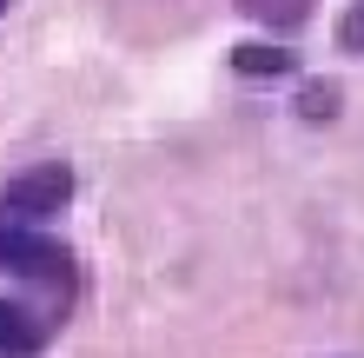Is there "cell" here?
I'll list each match as a JSON object with an SVG mask.
<instances>
[{"instance_id": "obj_1", "label": "cell", "mask_w": 364, "mask_h": 358, "mask_svg": "<svg viewBox=\"0 0 364 358\" xmlns=\"http://www.w3.org/2000/svg\"><path fill=\"white\" fill-rule=\"evenodd\" d=\"M0 279L40 285L60 312H73V299H80V259H73L53 233H40V226L0 219Z\"/></svg>"}, {"instance_id": "obj_2", "label": "cell", "mask_w": 364, "mask_h": 358, "mask_svg": "<svg viewBox=\"0 0 364 358\" xmlns=\"http://www.w3.org/2000/svg\"><path fill=\"white\" fill-rule=\"evenodd\" d=\"M73 166L67 159H33V166H20L14 179H0V219H14V226H47L53 213H67L73 206Z\"/></svg>"}, {"instance_id": "obj_3", "label": "cell", "mask_w": 364, "mask_h": 358, "mask_svg": "<svg viewBox=\"0 0 364 358\" xmlns=\"http://www.w3.org/2000/svg\"><path fill=\"white\" fill-rule=\"evenodd\" d=\"M67 325L60 305H27V299H0V358H40L53 345V332Z\"/></svg>"}, {"instance_id": "obj_4", "label": "cell", "mask_w": 364, "mask_h": 358, "mask_svg": "<svg viewBox=\"0 0 364 358\" xmlns=\"http://www.w3.org/2000/svg\"><path fill=\"white\" fill-rule=\"evenodd\" d=\"M232 73H239V80H291L298 53L272 47V40H245V47H232Z\"/></svg>"}, {"instance_id": "obj_5", "label": "cell", "mask_w": 364, "mask_h": 358, "mask_svg": "<svg viewBox=\"0 0 364 358\" xmlns=\"http://www.w3.org/2000/svg\"><path fill=\"white\" fill-rule=\"evenodd\" d=\"M252 27H265V33H298L305 20L318 14V0H232Z\"/></svg>"}, {"instance_id": "obj_6", "label": "cell", "mask_w": 364, "mask_h": 358, "mask_svg": "<svg viewBox=\"0 0 364 358\" xmlns=\"http://www.w3.org/2000/svg\"><path fill=\"white\" fill-rule=\"evenodd\" d=\"M298 120H311V126L338 120V87L331 80H305V87H298Z\"/></svg>"}, {"instance_id": "obj_7", "label": "cell", "mask_w": 364, "mask_h": 358, "mask_svg": "<svg viewBox=\"0 0 364 358\" xmlns=\"http://www.w3.org/2000/svg\"><path fill=\"white\" fill-rule=\"evenodd\" d=\"M338 53L364 60V0H351V7L338 14Z\"/></svg>"}, {"instance_id": "obj_8", "label": "cell", "mask_w": 364, "mask_h": 358, "mask_svg": "<svg viewBox=\"0 0 364 358\" xmlns=\"http://www.w3.org/2000/svg\"><path fill=\"white\" fill-rule=\"evenodd\" d=\"M14 7H20V0H0V20H7V14H14Z\"/></svg>"}]
</instances>
